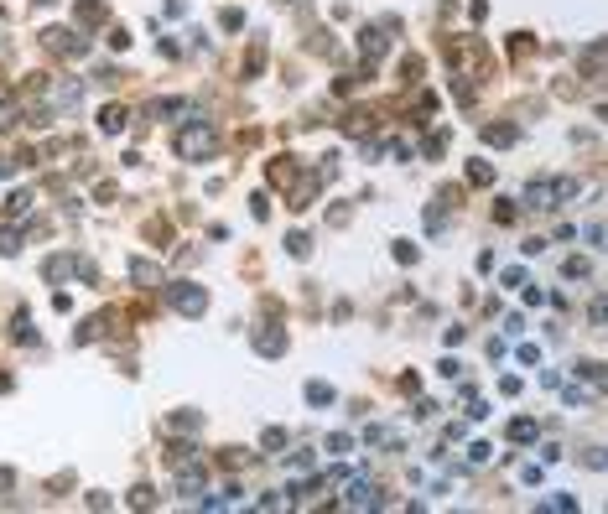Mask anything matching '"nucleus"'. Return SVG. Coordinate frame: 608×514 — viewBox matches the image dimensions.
Listing matches in <instances>:
<instances>
[{"mask_svg": "<svg viewBox=\"0 0 608 514\" xmlns=\"http://www.w3.org/2000/svg\"><path fill=\"white\" fill-rule=\"evenodd\" d=\"M166 302H172L182 317H203V312H208V291H203V286H193V280L166 286Z\"/></svg>", "mask_w": 608, "mask_h": 514, "instance_id": "1", "label": "nucleus"}, {"mask_svg": "<svg viewBox=\"0 0 608 514\" xmlns=\"http://www.w3.org/2000/svg\"><path fill=\"white\" fill-rule=\"evenodd\" d=\"M213 146H219V140H213L208 125H187L182 135H177V156H182V161H203V156H213Z\"/></svg>", "mask_w": 608, "mask_h": 514, "instance_id": "2", "label": "nucleus"}, {"mask_svg": "<svg viewBox=\"0 0 608 514\" xmlns=\"http://www.w3.org/2000/svg\"><path fill=\"white\" fill-rule=\"evenodd\" d=\"M78 99H83L78 83H68V78L47 83V104H52V115H68V109H78Z\"/></svg>", "mask_w": 608, "mask_h": 514, "instance_id": "3", "label": "nucleus"}, {"mask_svg": "<svg viewBox=\"0 0 608 514\" xmlns=\"http://www.w3.org/2000/svg\"><path fill=\"white\" fill-rule=\"evenodd\" d=\"M47 47H52V52H68V58H83V52H89V42H83L78 32H47Z\"/></svg>", "mask_w": 608, "mask_h": 514, "instance_id": "4", "label": "nucleus"}, {"mask_svg": "<svg viewBox=\"0 0 608 514\" xmlns=\"http://www.w3.org/2000/svg\"><path fill=\"white\" fill-rule=\"evenodd\" d=\"M349 509H380V489H374V483H364V478H354L349 483Z\"/></svg>", "mask_w": 608, "mask_h": 514, "instance_id": "5", "label": "nucleus"}, {"mask_svg": "<svg viewBox=\"0 0 608 514\" xmlns=\"http://www.w3.org/2000/svg\"><path fill=\"white\" fill-rule=\"evenodd\" d=\"M198 426H203L198 410H177V416H166V421H162V432H166V436H187V432H198Z\"/></svg>", "mask_w": 608, "mask_h": 514, "instance_id": "6", "label": "nucleus"}, {"mask_svg": "<svg viewBox=\"0 0 608 514\" xmlns=\"http://www.w3.org/2000/svg\"><path fill=\"white\" fill-rule=\"evenodd\" d=\"M255 348L265 353V359H281V353H286V333H276V327H255Z\"/></svg>", "mask_w": 608, "mask_h": 514, "instance_id": "7", "label": "nucleus"}, {"mask_svg": "<svg viewBox=\"0 0 608 514\" xmlns=\"http://www.w3.org/2000/svg\"><path fill=\"white\" fill-rule=\"evenodd\" d=\"M525 208H541V213L556 208V203H551V182H546V177H541V182H525Z\"/></svg>", "mask_w": 608, "mask_h": 514, "instance_id": "8", "label": "nucleus"}, {"mask_svg": "<svg viewBox=\"0 0 608 514\" xmlns=\"http://www.w3.org/2000/svg\"><path fill=\"white\" fill-rule=\"evenodd\" d=\"M302 395H307V405H317V410H323V405H333V400H338V390H333V385H323V379H307V390H302Z\"/></svg>", "mask_w": 608, "mask_h": 514, "instance_id": "9", "label": "nucleus"}, {"mask_svg": "<svg viewBox=\"0 0 608 514\" xmlns=\"http://www.w3.org/2000/svg\"><path fill=\"white\" fill-rule=\"evenodd\" d=\"M125 109H120V104H105V109H99V130H105V135H120V130H125Z\"/></svg>", "mask_w": 608, "mask_h": 514, "instance_id": "10", "label": "nucleus"}, {"mask_svg": "<svg viewBox=\"0 0 608 514\" xmlns=\"http://www.w3.org/2000/svg\"><path fill=\"white\" fill-rule=\"evenodd\" d=\"M130 276H135V286H162V265H151V260H130Z\"/></svg>", "mask_w": 608, "mask_h": 514, "instance_id": "11", "label": "nucleus"}, {"mask_svg": "<svg viewBox=\"0 0 608 514\" xmlns=\"http://www.w3.org/2000/svg\"><path fill=\"white\" fill-rule=\"evenodd\" d=\"M359 52H364V63H374L380 52H385V36L374 32V26H364V32H359Z\"/></svg>", "mask_w": 608, "mask_h": 514, "instance_id": "12", "label": "nucleus"}, {"mask_svg": "<svg viewBox=\"0 0 608 514\" xmlns=\"http://www.w3.org/2000/svg\"><path fill=\"white\" fill-rule=\"evenodd\" d=\"M536 436H541V426H536V421H525V416H520V421H510V442H520V447H525V442H536Z\"/></svg>", "mask_w": 608, "mask_h": 514, "instance_id": "13", "label": "nucleus"}, {"mask_svg": "<svg viewBox=\"0 0 608 514\" xmlns=\"http://www.w3.org/2000/svg\"><path fill=\"white\" fill-rule=\"evenodd\" d=\"M484 140L489 146H514V125H484Z\"/></svg>", "mask_w": 608, "mask_h": 514, "instance_id": "14", "label": "nucleus"}, {"mask_svg": "<svg viewBox=\"0 0 608 514\" xmlns=\"http://www.w3.org/2000/svg\"><path fill=\"white\" fill-rule=\"evenodd\" d=\"M561 400H567V405H593L598 395H587L583 385H567V390H561Z\"/></svg>", "mask_w": 608, "mask_h": 514, "instance_id": "15", "label": "nucleus"}, {"mask_svg": "<svg viewBox=\"0 0 608 514\" xmlns=\"http://www.w3.org/2000/svg\"><path fill=\"white\" fill-rule=\"evenodd\" d=\"M260 447H265V452H286V432H281V426H270V432L260 436Z\"/></svg>", "mask_w": 608, "mask_h": 514, "instance_id": "16", "label": "nucleus"}, {"mask_svg": "<svg viewBox=\"0 0 608 514\" xmlns=\"http://www.w3.org/2000/svg\"><path fill=\"white\" fill-rule=\"evenodd\" d=\"M286 249H292L296 260H307V255H312V239H307V234H292V239H286Z\"/></svg>", "mask_w": 608, "mask_h": 514, "instance_id": "17", "label": "nucleus"}, {"mask_svg": "<svg viewBox=\"0 0 608 514\" xmlns=\"http://www.w3.org/2000/svg\"><path fill=\"white\" fill-rule=\"evenodd\" d=\"M468 182H479V187L494 182V166H489V161H473V166H468Z\"/></svg>", "mask_w": 608, "mask_h": 514, "instance_id": "18", "label": "nucleus"}, {"mask_svg": "<svg viewBox=\"0 0 608 514\" xmlns=\"http://www.w3.org/2000/svg\"><path fill=\"white\" fill-rule=\"evenodd\" d=\"M577 374H583V379H587V385H593V390L603 385V364H598V359H587V364H583V369H577Z\"/></svg>", "mask_w": 608, "mask_h": 514, "instance_id": "19", "label": "nucleus"}, {"mask_svg": "<svg viewBox=\"0 0 608 514\" xmlns=\"http://www.w3.org/2000/svg\"><path fill=\"white\" fill-rule=\"evenodd\" d=\"M16 249H21V234H16V229H0V255H16Z\"/></svg>", "mask_w": 608, "mask_h": 514, "instance_id": "20", "label": "nucleus"}, {"mask_svg": "<svg viewBox=\"0 0 608 514\" xmlns=\"http://www.w3.org/2000/svg\"><path fill=\"white\" fill-rule=\"evenodd\" d=\"M489 457H494L489 442H473V447H468V462H489Z\"/></svg>", "mask_w": 608, "mask_h": 514, "instance_id": "21", "label": "nucleus"}, {"mask_svg": "<svg viewBox=\"0 0 608 514\" xmlns=\"http://www.w3.org/2000/svg\"><path fill=\"white\" fill-rule=\"evenodd\" d=\"M151 504H156L151 489H130V509H151Z\"/></svg>", "mask_w": 608, "mask_h": 514, "instance_id": "22", "label": "nucleus"}, {"mask_svg": "<svg viewBox=\"0 0 608 514\" xmlns=\"http://www.w3.org/2000/svg\"><path fill=\"white\" fill-rule=\"evenodd\" d=\"M349 447H354V442H349V436H343V432H333V436H327V452H333V457H343V452H349Z\"/></svg>", "mask_w": 608, "mask_h": 514, "instance_id": "23", "label": "nucleus"}, {"mask_svg": "<svg viewBox=\"0 0 608 514\" xmlns=\"http://www.w3.org/2000/svg\"><path fill=\"white\" fill-rule=\"evenodd\" d=\"M219 21H224V32H239V26H245V11H224Z\"/></svg>", "mask_w": 608, "mask_h": 514, "instance_id": "24", "label": "nucleus"}, {"mask_svg": "<svg viewBox=\"0 0 608 514\" xmlns=\"http://www.w3.org/2000/svg\"><path fill=\"white\" fill-rule=\"evenodd\" d=\"M561 276H567V280H572V276L583 280V276H587V260H567V265H561Z\"/></svg>", "mask_w": 608, "mask_h": 514, "instance_id": "25", "label": "nucleus"}, {"mask_svg": "<svg viewBox=\"0 0 608 514\" xmlns=\"http://www.w3.org/2000/svg\"><path fill=\"white\" fill-rule=\"evenodd\" d=\"M583 68H587V78H598V42L583 52Z\"/></svg>", "mask_w": 608, "mask_h": 514, "instance_id": "26", "label": "nucleus"}, {"mask_svg": "<svg viewBox=\"0 0 608 514\" xmlns=\"http://www.w3.org/2000/svg\"><path fill=\"white\" fill-rule=\"evenodd\" d=\"M541 509H577V499H567V493H556V499H546Z\"/></svg>", "mask_w": 608, "mask_h": 514, "instance_id": "27", "label": "nucleus"}, {"mask_svg": "<svg viewBox=\"0 0 608 514\" xmlns=\"http://www.w3.org/2000/svg\"><path fill=\"white\" fill-rule=\"evenodd\" d=\"M442 223H447V219H442V208H426V229L442 234Z\"/></svg>", "mask_w": 608, "mask_h": 514, "instance_id": "28", "label": "nucleus"}, {"mask_svg": "<svg viewBox=\"0 0 608 514\" xmlns=\"http://www.w3.org/2000/svg\"><path fill=\"white\" fill-rule=\"evenodd\" d=\"M520 364H530V369L541 364V348H536V343H525V348H520Z\"/></svg>", "mask_w": 608, "mask_h": 514, "instance_id": "29", "label": "nucleus"}, {"mask_svg": "<svg viewBox=\"0 0 608 514\" xmlns=\"http://www.w3.org/2000/svg\"><path fill=\"white\" fill-rule=\"evenodd\" d=\"M250 203H255V219H270V198H265V192H255Z\"/></svg>", "mask_w": 608, "mask_h": 514, "instance_id": "30", "label": "nucleus"}, {"mask_svg": "<svg viewBox=\"0 0 608 514\" xmlns=\"http://www.w3.org/2000/svg\"><path fill=\"white\" fill-rule=\"evenodd\" d=\"M11 483H16V473H11V467H0V489H11Z\"/></svg>", "mask_w": 608, "mask_h": 514, "instance_id": "31", "label": "nucleus"}]
</instances>
